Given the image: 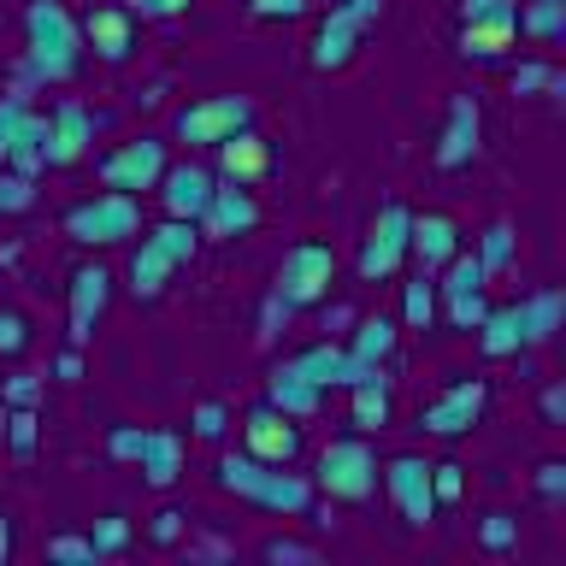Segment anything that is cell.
I'll use <instances>...</instances> for the list:
<instances>
[{"label":"cell","instance_id":"cell-35","mask_svg":"<svg viewBox=\"0 0 566 566\" xmlns=\"http://www.w3.org/2000/svg\"><path fill=\"white\" fill-rule=\"evenodd\" d=\"M472 254H478V265H484V272H507L513 254H520V237H513V224H507V219H495L484 237H478Z\"/></svg>","mask_w":566,"mask_h":566},{"label":"cell","instance_id":"cell-40","mask_svg":"<svg viewBox=\"0 0 566 566\" xmlns=\"http://www.w3.org/2000/svg\"><path fill=\"white\" fill-rule=\"evenodd\" d=\"M30 348V318L18 307H0V360H18Z\"/></svg>","mask_w":566,"mask_h":566},{"label":"cell","instance_id":"cell-45","mask_svg":"<svg viewBox=\"0 0 566 566\" xmlns=\"http://www.w3.org/2000/svg\"><path fill=\"white\" fill-rule=\"evenodd\" d=\"M224 431H230V407L224 401H201V407H195V437L219 442Z\"/></svg>","mask_w":566,"mask_h":566},{"label":"cell","instance_id":"cell-51","mask_svg":"<svg viewBox=\"0 0 566 566\" xmlns=\"http://www.w3.org/2000/svg\"><path fill=\"white\" fill-rule=\"evenodd\" d=\"M537 490L548 495V502H560V495H566V467H560V460H543V467H537Z\"/></svg>","mask_w":566,"mask_h":566},{"label":"cell","instance_id":"cell-41","mask_svg":"<svg viewBox=\"0 0 566 566\" xmlns=\"http://www.w3.org/2000/svg\"><path fill=\"white\" fill-rule=\"evenodd\" d=\"M431 490H437V507L460 502V490H467V467H460V460H437V467H431Z\"/></svg>","mask_w":566,"mask_h":566},{"label":"cell","instance_id":"cell-28","mask_svg":"<svg viewBox=\"0 0 566 566\" xmlns=\"http://www.w3.org/2000/svg\"><path fill=\"white\" fill-rule=\"evenodd\" d=\"M171 272H177V260H171L159 242H148V237H142V242H136V254H130V290H136V301H154V295H166Z\"/></svg>","mask_w":566,"mask_h":566},{"label":"cell","instance_id":"cell-17","mask_svg":"<svg viewBox=\"0 0 566 566\" xmlns=\"http://www.w3.org/2000/svg\"><path fill=\"white\" fill-rule=\"evenodd\" d=\"M478 142H484V113H478L472 95H454L449 118H442V136H437V166L442 171H467L478 159Z\"/></svg>","mask_w":566,"mask_h":566},{"label":"cell","instance_id":"cell-16","mask_svg":"<svg viewBox=\"0 0 566 566\" xmlns=\"http://www.w3.org/2000/svg\"><path fill=\"white\" fill-rule=\"evenodd\" d=\"M95 148V113H88L83 101H53V113H48V166L60 171V166H77V159Z\"/></svg>","mask_w":566,"mask_h":566},{"label":"cell","instance_id":"cell-39","mask_svg":"<svg viewBox=\"0 0 566 566\" xmlns=\"http://www.w3.org/2000/svg\"><path fill=\"white\" fill-rule=\"evenodd\" d=\"M88 543H95V560L101 555H118V548L130 543V520H124V513H101L95 531H88Z\"/></svg>","mask_w":566,"mask_h":566},{"label":"cell","instance_id":"cell-11","mask_svg":"<svg viewBox=\"0 0 566 566\" xmlns=\"http://www.w3.org/2000/svg\"><path fill=\"white\" fill-rule=\"evenodd\" d=\"M378 478H384L389 502H396V513H401V525H413V531H424V525L437 520L431 460H419V454H396V460H384V467H378Z\"/></svg>","mask_w":566,"mask_h":566},{"label":"cell","instance_id":"cell-9","mask_svg":"<svg viewBox=\"0 0 566 566\" xmlns=\"http://www.w3.org/2000/svg\"><path fill=\"white\" fill-rule=\"evenodd\" d=\"M484 407H490V384L484 378H460V384H449L442 396H431L419 407V431L454 442V437H467L472 424L484 419Z\"/></svg>","mask_w":566,"mask_h":566},{"label":"cell","instance_id":"cell-26","mask_svg":"<svg viewBox=\"0 0 566 566\" xmlns=\"http://www.w3.org/2000/svg\"><path fill=\"white\" fill-rule=\"evenodd\" d=\"M136 467H142V478H148L154 490H171L177 478H184V437L177 431H148V442H142V454H136Z\"/></svg>","mask_w":566,"mask_h":566},{"label":"cell","instance_id":"cell-36","mask_svg":"<svg viewBox=\"0 0 566 566\" xmlns=\"http://www.w3.org/2000/svg\"><path fill=\"white\" fill-rule=\"evenodd\" d=\"M0 424H7L12 454H18V460H30V454H35V442H42V419H35V407H7V413H0Z\"/></svg>","mask_w":566,"mask_h":566},{"label":"cell","instance_id":"cell-25","mask_svg":"<svg viewBox=\"0 0 566 566\" xmlns=\"http://www.w3.org/2000/svg\"><path fill=\"white\" fill-rule=\"evenodd\" d=\"M396 419V401H389V384L371 371V378H360V384H348V424L360 437H378L384 424Z\"/></svg>","mask_w":566,"mask_h":566},{"label":"cell","instance_id":"cell-12","mask_svg":"<svg viewBox=\"0 0 566 566\" xmlns=\"http://www.w3.org/2000/svg\"><path fill=\"white\" fill-rule=\"evenodd\" d=\"M442 283H437V301H442V313H449V325L454 331H478V318L490 313V301H484V265H478V254H467V248H460V254L442 265L437 272Z\"/></svg>","mask_w":566,"mask_h":566},{"label":"cell","instance_id":"cell-49","mask_svg":"<svg viewBox=\"0 0 566 566\" xmlns=\"http://www.w3.org/2000/svg\"><path fill=\"white\" fill-rule=\"evenodd\" d=\"M35 396H42V384H35L30 371H12L7 378V407H35Z\"/></svg>","mask_w":566,"mask_h":566},{"label":"cell","instance_id":"cell-42","mask_svg":"<svg viewBox=\"0 0 566 566\" xmlns=\"http://www.w3.org/2000/svg\"><path fill=\"white\" fill-rule=\"evenodd\" d=\"M24 113H30L24 95H0V166H7V154H12V142H18V124H24Z\"/></svg>","mask_w":566,"mask_h":566},{"label":"cell","instance_id":"cell-56","mask_svg":"<svg viewBox=\"0 0 566 566\" xmlns=\"http://www.w3.org/2000/svg\"><path fill=\"white\" fill-rule=\"evenodd\" d=\"M7 560H12V520L0 513V566H7Z\"/></svg>","mask_w":566,"mask_h":566},{"label":"cell","instance_id":"cell-47","mask_svg":"<svg viewBox=\"0 0 566 566\" xmlns=\"http://www.w3.org/2000/svg\"><path fill=\"white\" fill-rule=\"evenodd\" d=\"M472 18H520V0H460V24Z\"/></svg>","mask_w":566,"mask_h":566},{"label":"cell","instance_id":"cell-6","mask_svg":"<svg viewBox=\"0 0 566 566\" xmlns=\"http://www.w3.org/2000/svg\"><path fill=\"white\" fill-rule=\"evenodd\" d=\"M248 124H254V101L248 95H201V101L177 106L171 136L189 142V148H219L224 136L248 130Z\"/></svg>","mask_w":566,"mask_h":566},{"label":"cell","instance_id":"cell-29","mask_svg":"<svg viewBox=\"0 0 566 566\" xmlns=\"http://www.w3.org/2000/svg\"><path fill=\"white\" fill-rule=\"evenodd\" d=\"M7 171H18V177H42L48 171V118L35 113H24V124H18V142H12V154H7Z\"/></svg>","mask_w":566,"mask_h":566},{"label":"cell","instance_id":"cell-48","mask_svg":"<svg viewBox=\"0 0 566 566\" xmlns=\"http://www.w3.org/2000/svg\"><path fill=\"white\" fill-rule=\"evenodd\" d=\"M48 560H95V543L88 537H48Z\"/></svg>","mask_w":566,"mask_h":566},{"label":"cell","instance_id":"cell-27","mask_svg":"<svg viewBox=\"0 0 566 566\" xmlns=\"http://www.w3.org/2000/svg\"><path fill=\"white\" fill-rule=\"evenodd\" d=\"M478 348L490 354V360H507V354L525 348V318H520V301L513 307H490L478 318Z\"/></svg>","mask_w":566,"mask_h":566},{"label":"cell","instance_id":"cell-52","mask_svg":"<svg viewBox=\"0 0 566 566\" xmlns=\"http://www.w3.org/2000/svg\"><path fill=\"white\" fill-rule=\"evenodd\" d=\"M177 537H184V513H177V507H159V513H154V543H177Z\"/></svg>","mask_w":566,"mask_h":566},{"label":"cell","instance_id":"cell-19","mask_svg":"<svg viewBox=\"0 0 566 566\" xmlns=\"http://www.w3.org/2000/svg\"><path fill=\"white\" fill-rule=\"evenodd\" d=\"M83 48L95 53L101 65H124L136 53V18L124 12L118 0H113V7H95L83 18Z\"/></svg>","mask_w":566,"mask_h":566},{"label":"cell","instance_id":"cell-18","mask_svg":"<svg viewBox=\"0 0 566 566\" xmlns=\"http://www.w3.org/2000/svg\"><path fill=\"white\" fill-rule=\"evenodd\" d=\"M454 254H460V224L449 219V212H413V230H407V260H413L424 277H437Z\"/></svg>","mask_w":566,"mask_h":566},{"label":"cell","instance_id":"cell-22","mask_svg":"<svg viewBox=\"0 0 566 566\" xmlns=\"http://www.w3.org/2000/svg\"><path fill=\"white\" fill-rule=\"evenodd\" d=\"M219 177H230V184H260V177H272V166H277V154H272V142H265L254 124L248 130H237V136H224L219 148Z\"/></svg>","mask_w":566,"mask_h":566},{"label":"cell","instance_id":"cell-34","mask_svg":"<svg viewBox=\"0 0 566 566\" xmlns=\"http://www.w3.org/2000/svg\"><path fill=\"white\" fill-rule=\"evenodd\" d=\"M148 242H159L177 265H189L195 254H201V224H195V219H166V224L148 230Z\"/></svg>","mask_w":566,"mask_h":566},{"label":"cell","instance_id":"cell-24","mask_svg":"<svg viewBox=\"0 0 566 566\" xmlns=\"http://www.w3.org/2000/svg\"><path fill=\"white\" fill-rule=\"evenodd\" d=\"M265 401H272L277 413H290V419H313L318 407H325V389H313L290 360H283V366H272V378H265Z\"/></svg>","mask_w":566,"mask_h":566},{"label":"cell","instance_id":"cell-7","mask_svg":"<svg viewBox=\"0 0 566 566\" xmlns=\"http://www.w3.org/2000/svg\"><path fill=\"white\" fill-rule=\"evenodd\" d=\"M407 230H413V212L401 201H384L378 219H371L366 242H360V260H354V272L360 283H389L407 265Z\"/></svg>","mask_w":566,"mask_h":566},{"label":"cell","instance_id":"cell-33","mask_svg":"<svg viewBox=\"0 0 566 566\" xmlns=\"http://www.w3.org/2000/svg\"><path fill=\"white\" fill-rule=\"evenodd\" d=\"M431 318H437V283L419 272V277L401 283V325L407 331H431Z\"/></svg>","mask_w":566,"mask_h":566},{"label":"cell","instance_id":"cell-44","mask_svg":"<svg viewBox=\"0 0 566 566\" xmlns=\"http://www.w3.org/2000/svg\"><path fill=\"white\" fill-rule=\"evenodd\" d=\"M142 442H148V431H142V424H113V431H106V454H113V460H130V467H136Z\"/></svg>","mask_w":566,"mask_h":566},{"label":"cell","instance_id":"cell-13","mask_svg":"<svg viewBox=\"0 0 566 566\" xmlns=\"http://www.w3.org/2000/svg\"><path fill=\"white\" fill-rule=\"evenodd\" d=\"M242 454L265 460V467H295V454H301V419L277 413L272 401H254L242 413Z\"/></svg>","mask_w":566,"mask_h":566},{"label":"cell","instance_id":"cell-38","mask_svg":"<svg viewBox=\"0 0 566 566\" xmlns=\"http://www.w3.org/2000/svg\"><path fill=\"white\" fill-rule=\"evenodd\" d=\"M35 207V177H18L0 166V219H12V212H30Z\"/></svg>","mask_w":566,"mask_h":566},{"label":"cell","instance_id":"cell-37","mask_svg":"<svg viewBox=\"0 0 566 566\" xmlns=\"http://www.w3.org/2000/svg\"><path fill=\"white\" fill-rule=\"evenodd\" d=\"M478 548H484V555L520 548V520H513V513H484V520H478Z\"/></svg>","mask_w":566,"mask_h":566},{"label":"cell","instance_id":"cell-30","mask_svg":"<svg viewBox=\"0 0 566 566\" xmlns=\"http://www.w3.org/2000/svg\"><path fill=\"white\" fill-rule=\"evenodd\" d=\"M396 343H401V325H396V318H360V331H354L343 348H348L360 366H384L389 354H396Z\"/></svg>","mask_w":566,"mask_h":566},{"label":"cell","instance_id":"cell-54","mask_svg":"<svg viewBox=\"0 0 566 566\" xmlns=\"http://www.w3.org/2000/svg\"><path fill=\"white\" fill-rule=\"evenodd\" d=\"M53 371H60V384H77V378H83V348H65Z\"/></svg>","mask_w":566,"mask_h":566},{"label":"cell","instance_id":"cell-53","mask_svg":"<svg viewBox=\"0 0 566 566\" xmlns=\"http://www.w3.org/2000/svg\"><path fill=\"white\" fill-rule=\"evenodd\" d=\"M543 83H555V71H548V65H520V71H513V88H520V95H525V88H543Z\"/></svg>","mask_w":566,"mask_h":566},{"label":"cell","instance_id":"cell-1","mask_svg":"<svg viewBox=\"0 0 566 566\" xmlns=\"http://www.w3.org/2000/svg\"><path fill=\"white\" fill-rule=\"evenodd\" d=\"M24 60L35 83H71L83 71V24L71 18L65 0H30L24 7Z\"/></svg>","mask_w":566,"mask_h":566},{"label":"cell","instance_id":"cell-46","mask_svg":"<svg viewBox=\"0 0 566 566\" xmlns=\"http://www.w3.org/2000/svg\"><path fill=\"white\" fill-rule=\"evenodd\" d=\"M313 0H248V12L260 18V24H290V18H301Z\"/></svg>","mask_w":566,"mask_h":566},{"label":"cell","instance_id":"cell-43","mask_svg":"<svg viewBox=\"0 0 566 566\" xmlns=\"http://www.w3.org/2000/svg\"><path fill=\"white\" fill-rule=\"evenodd\" d=\"M130 18H148V24H166V18H184L195 0H118Z\"/></svg>","mask_w":566,"mask_h":566},{"label":"cell","instance_id":"cell-14","mask_svg":"<svg viewBox=\"0 0 566 566\" xmlns=\"http://www.w3.org/2000/svg\"><path fill=\"white\" fill-rule=\"evenodd\" d=\"M195 224H201V237H212V242H237V237H248V230L260 224V201H254V195H248L242 184L219 177V184H212L207 212H201Z\"/></svg>","mask_w":566,"mask_h":566},{"label":"cell","instance_id":"cell-4","mask_svg":"<svg viewBox=\"0 0 566 566\" xmlns=\"http://www.w3.org/2000/svg\"><path fill=\"white\" fill-rule=\"evenodd\" d=\"M65 237L77 248H118L142 237V195H118V189L88 195V201L65 212Z\"/></svg>","mask_w":566,"mask_h":566},{"label":"cell","instance_id":"cell-3","mask_svg":"<svg viewBox=\"0 0 566 566\" xmlns=\"http://www.w3.org/2000/svg\"><path fill=\"white\" fill-rule=\"evenodd\" d=\"M313 490L331 495V502H371L378 495V449L360 431L325 442L313 460Z\"/></svg>","mask_w":566,"mask_h":566},{"label":"cell","instance_id":"cell-20","mask_svg":"<svg viewBox=\"0 0 566 566\" xmlns=\"http://www.w3.org/2000/svg\"><path fill=\"white\" fill-rule=\"evenodd\" d=\"M360 35H366L360 18H354L348 7H331L325 18H318V30H313L307 65H313V71H343V65L354 60V48H360Z\"/></svg>","mask_w":566,"mask_h":566},{"label":"cell","instance_id":"cell-21","mask_svg":"<svg viewBox=\"0 0 566 566\" xmlns=\"http://www.w3.org/2000/svg\"><path fill=\"white\" fill-rule=\"evenodd\" d=\"M290 366H295L313 389H348V384H360V378H371V371H378V366H360L343 343H313V348H301Z\"/></svg>","mask_w":566,"mask_h":566},{"label":"cell","instance_id":"cell-10","mask_svg":"<svg viewBox=\"0 0 566 566\" xmlns=\"http://www.w3.org/2000/svg\"><path fill=\"white\" fill-rule=\"evenodd\" d=\"M106 301H113V272H106L101 260H83L77 272H71V283H65V343L71 348H88Z\"/></svg>","mask_w":566,"mask_h":566},{"label":"cell","instance_id":"cell-32","mask_svg":"<svg viewBox=\"0 0 566 566\" xmlns=\"http://www.w3.org/2000/svg\"><path fill=\"white\" fill-rule=\"evenodd\" d=\"M520 35L560 42V35H566V0H525V7H520Z\"/></svg>","mask_w":566,"mask_h":566},{"label":"cell","instance_id":"cell-2","mask_svg":"<svg viewBox=\"0 0 566 566\" xmlns=\"http://www.w3.org/2000/svg\"><path fill=\"white\" fill-rule=\"evenodd\" d=\"M219 490L237 495L248 507H265V513H283V520H307L313 507V484L290 467H265L254 454H219Z\"/></svg>","mask_w":566,"mask_h":566},{"label":"cell","instance_id":"cell-31","mask_svg":"<svg viewBox=\"0 0 566 566\" xmlns=\"http://www.w3.org/2000/svg\"><path fill=\"white\" fill-rule=\"evenodd\" d=\"M520 318H525V348H537V343H548V336L560 331V318H566V295H560V290H537V295H525V301H520Z\"/></svg>","mask_w":566,"mask_h":566},{"label":"cell","instance_id":"cell-15","mask_svg":"<svg viewBox=\"0 0 566 566\" xmlns=\"http://www.w3.org/2000/svg\"><path fill=\"white\" fill-rule=\"evenodd\" d=\"M212 177L201 159H177V166H166L159 171V207H166V219H201L207 212V201H212Z\"/></svg>","mask_w":566,"mask_h":566},{"label":"cell","instance_id":"cell-5","mask_svg":"<svg viewBox=\"0 0 566 566\" xmlns=\"http://www.w3.org/2000/svg\"><path fill=\"white\" fill-rule=\"evenodd\" d=\"M336 283V254L331 242H295L277 265V283H272V301L283 313H301V307H318Z\"/></svg>","mask_w":566,"mask_h":566},{"label":"cell","instance_id":"cell-50","mask_svg":"<svg viewBox=\"0 0 566 566\" xmlns=\"http://www.w3.org/2000/svg\"><path fill=\"white\" fill-rule=\"evenodd\" d=\"M265 560H318L313 543H295V537H272L265 543Z\"/></svg>","mask_w":566,"mask_h":566},{"label":"cell","instance_id":"cell-57","mask_svg":"<svg viewBox=\"0 0 566 566\" xmlns=\"http://www.w3.org/2000/svg\"><path fill=\"white\" fill-rule=\"evenodd\" d=\"M560 407H566V396H560V389H548V396H543V413L560 419Z\"/></svg>","mask_w":566,"mask_h":566},{"label":"cell","instance_id":"cell-8","mask_svg":"<svg viewBox=\"0 0 566 566\" xmlns=\"http://www.w3.org/2000/svg\"><path fill=\"white\" fill-rule=\"evenodd\" d=\"M171 159H166V136H130V142H118L113 154H101V189H118V195H142V189H154L159 184V171H166Z\"/></svg>","mask_w":566,"mask_h":566},{"label":"cell","instance_id":"cell-55","mask_svg":"<svg viewBox=\"0 0 566 566\" xmlns=\"http://www.w3.org/2000/svg\"><path fill=\"white\" fill-rule=\"evenodd\" d=\"M343 7L360 18V24H378V12H384V0H343Z\"/></svg>","mask_w":566,"mask_h":566},{"label":"cell","instance_id":"cell-23","mask_svg":"<svg viewBox=\"0 0 566 566\" xmlns=\"http://www.w3.org/2000/svg\"><path fill=\"white\" fill-rule=\"evenodd\" d=\"M513 42H520V18H472V24H460L454 48L460 60H507Z\"/></svg>","mask_w":566,"mask_h":566}]
</instances>
